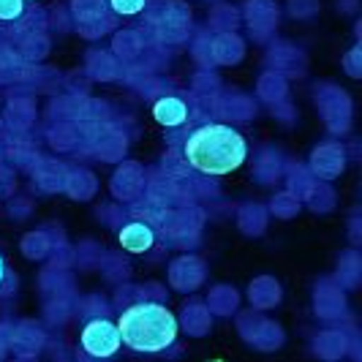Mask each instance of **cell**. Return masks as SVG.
Wrapping results in <instances>:
<instances>
[{"label":"cell","instance_id":"1","mask_svg":"<svg viewBox=\"0 0 362 362\" xmlns=\"http://www.w3.org/2000/svg\"><path fill=\"white\" fill-rule=\"evenodd\" d=\"M248 156L243 134L232 126H202L185 142V158L204 175H229Z\"/></svg>","mask_w":362,"mask_h":362},{"label":"cell","instance_id":"2","mask_svg":"<svg viewBox=\"0 0 362 362\" xmlns=\"http://www.w3.org/2000/svg\"><path fill=\"white\" fill-rule=\"evenodd\" d=\"M120 341L142 354H156L166 346L175 344L177 338V319L169 308L158 303H139L123 310L117 319Z\"/></svg>","mask_w":362,"mask_h":362},{"label":"cell","instance_id":"3","mask_svg":"<svg viewBox=\"0 0 362 362\" xmlns=\"http://www.w3.org/2000/svg\"><path fill=\"white\" fill-rule=\"evenodd\" d=\"M120 329L107 319H93L82 329V349L95 357V360H107L120 349Z\"/></svg>","mask_w":362,"mask_h":362},{"label":"cell","instance_id":"4","mask_svg":"<svg viewBox=\"0 0 362 362\" xmlns=\"http://www.w3.org/2000/svg\"><path fill=\"white\" fill-rule=\"evenodd\" d=\"M153 117H156L161 126L172 128V126L185 123L188 109H185V104H182L180 98H161V101L153 107Z\"/></svg>","mask_w":362,"mask_h":362},{"label":"cell","instance_id":"5","mask_svg":"<svg viewBox=\"0 0 362 362\" xmlns=\"http://www.w3.org/2000/svg\"><path fill=\"white\" fill-rule=\"evenodd\" d=\"M120 245L131 254H145L147 248L153 245V232L147 229L145 223H128L126 229L120 232Z\"/></svg>","mask_w":362,"mask_h":362},{"label":"cell","instance_id":"6","mask_svg":"<svg viewBox=\"0 0 362 362\" xmlns=\"http://www.w3.org/2000/svg\"><path fill=\"white\" fill-rule=\"evenodd\" d=\"M112 8L117 14H139L145 8V0H112Z\"/></svg>","mask_w":362,"mask_h":362},{"label":"cell","instance_id":"7","mask_svg":"<svg viewBox=\"0 0 362 362\" xmlns=\"http://www.w3.org/2000/svg\"><path fill=\"white\" fill-rule=\"evenodd\" d=\"M25 8L22 0H0V19H17Z\"/></svg>","mask_w":362,"mask_h":362},{"label":"cell","instance_id":"8","mask_svg":"<svg viewBox=\"0 0 362 362\" xmlns=\"http://www.w3.org/2000/svg\"><path fill=\"white\" fill-rule=\"evenodd\" d=\"M3 275H6V262H3V256H0V284H3Z\"/></svg>","mask_w":362,"mask_h":362}]
</instances>
